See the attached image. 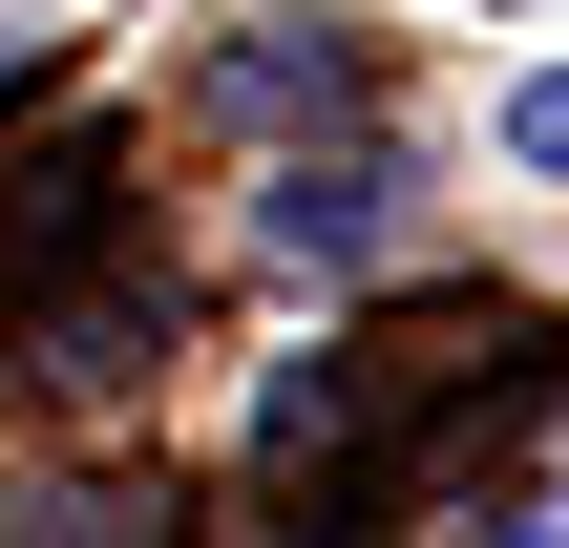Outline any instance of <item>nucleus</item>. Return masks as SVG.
<instances>
[{
	"label": "nucleus",
	"instance_id": "obj_1",
	"mask_svg": "<svg viewBox=\"0 0 569 548\" xmlns=\"http://www.w3.org/2000/svg\"><path fill=\"white\" fill-rule=\"evenodd\" d=\"M253 232H274V253H296V275H380V253H401V232H422V190H401V148H338V169H317V148H296V169H274V190H253Z\"/></svg>",
	"mask_w": 569,
	"mask_h": 548
},
{
	"label": "nucleus",
	"instance_id": "obj_2",
	"mask_svg": "<svg viewBox=\"0 0 569 548\" xmlns=\"http://www.w3.org/2000/svg\"><path fill=\"white\" fill-rule=\"evenodd\" d=\"M211 106H359V21H317V42H211Z\"/></svg>",
	"mask_w": 569,
	"mask_h": 548
},
{
	"label": "nucleus",
	"instance_id": "obj_3",
	"mask_svg": "<svg viewBox=\"0 0 569 548\" xmlns=\"http://www.w3.org/2000/svg\"><path fill=\"white\" fill-rule=\"evenodd\" d=\"M486 148H507V169H549V190H569V63H528V84L486 106Z\"/></svg>",
	"mask_w": 569,
	"mask_h": 548
},
{
	"label": "nucleus",
	"instance_id": "obj_4",
	"mask_svg": "<svg viewBox=\"0 0 569 548\" xmlns=\"http://www.w3.org/2000/svg\"><path fill=\"white\" fill-rule=\"evenodd\" d=\"M0 84H21V21H0Z\"/></svg>",
	"mask_w": 569,
	"mask_h": 548
},
{
	"label": "nucleus",
	"instance_id": "obj_5",
	"mask_svg": "<svg viewBox=\"0 0 569 548\" xmlns=\"http://www.w3.org/2000/svg\"><path fill=\"white\" fill-rule=\"evenodd\" d=\"M486 548H549V528H486Z\"/></svg>",
	"mask_w": 569,
	"mask_h": 548
}]
</instances>
